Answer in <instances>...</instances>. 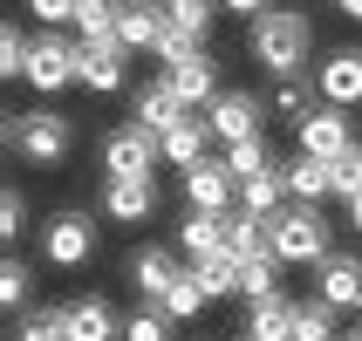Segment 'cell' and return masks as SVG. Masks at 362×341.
Segmentation results:
<instances>
[{
  "label": "cell",
  "mask_w": 362,
  "mask_h": 341,
  "mask_svg": "<svg viewBox=\"0 0 362 341\" xmlns=\"http://www.w3.org/2000/svg\"><path fill=\"white\" fill-rule=\"evenodd\" d=\"M246 48H253V61H260L274 82L301 76L308 48H315V20H308L301 7H267L260 20H246Z\"/></svg>",
  "instance_id": "6da1fadb"
},
{
  "label": "cell",
  "mask_w": 362,
  "mask_h": 341,
  "mask_svg": "<svg viewBox=\"0 0 362 341\" xmlns=\"http://www.w3.org/2000/svg\"><path fill=\"white\" fill-rule=\"evenodd\" d=\"M267 246L281 266H322L335 253V225L322 219V205H287L267 219Z\"/></svg>",
  "instance_id": "7a4b0ae2"
},
{
  "label": "cell",
  "mask_w": 362,
  "mask_h": 341,
  "mask_svg": "<svg viewBox=\"0 0 362 341\" xmlns=\"http://www.w3.org/2000/svg\"><path fill=\"white\" fill-rule=\"evenodd\" d=\"M0 137H7V150L14 157H28V164H62L69 150H76V116L69 109H21V116H7L0 123Z\"/></svg>",
  "instance_id": "3957f363"
},
{
  "label": "cell",
  "mask_w": 362,
  "mask_h": 341,
  "mask_svg": "<svg viewBox=\"0 0 362 341\" xmlns=\"http://www.w3.org/2000/svg\"><path fill=\"white\" fill-rule=\"evenodd\" d=\"M82 82V41L69 35H35V48H28V89L35 96H62V89H76Z\"/></svg>",
  "instance_id": "277c9868"
},
{
  "label": "cell",
  "mask_w": 362,
  "mask_h": 341,
  "mask_svg": "<svg viewBox=\"0 0 362 341\" xmlns=\"http://www.w3.org/2000/svg\"><path fill=\"white\" fill-rule=\"evenodd\" d=\"M158 164H164V137L144 123H117L103 137V178H151Z\"/></svg>",
  "instance_id": "5b68a950"
},
{
  "label": "cell",
  "mask_w": 362,
  "mask_h": 341,
  "mask_svg": "<svg viewBox=\"0 0 362 341\" xmlns=\"http://www.w3.org/2000/svg\"><path fill=\"white\" fill-rule=\"evenodd\" d=\"M41 260L48 266H62V273H76V266H89L96 260V219L89 212H55V219L41 225Z\"/></svg>",
  "instance_id": "8992f818"
},
{
  "label": "cell",
  "mask_w": 362,
  "mask_h": 341,
  "mask_svg": "<svg viewBox=\"0 0 362 341\" xmlns=\"http://www.w3.org/2000/svg\"><path fill=\"white\" fill-rule=\"evenodd\" d=\"M178 184H185L192 212H240V178L226 171V157H205L192 171H178Z\"/></svg>",
  "instance_id": "52a82bcc"
},
{
  "label": "cell",
  "mask_w": 362,
  "mask_h": 341,
  "mask_svg": "<svg viewBox=\"0 0 362 341\" xmlns=\"http://www.w3.org/2000/svg\"><path fill=\"white\" fill-rule=\"evenodd\" d=\"M349 143H356V130H349V109H335V102H322L315 116H301V123H294V150H301V157L335 164Z\"/></svg>",
  "instance_id": "ba28073f"
},
{
  "label": "cell",
  "mask_w": 362,
  "mask_h": 341,
  "mask_svg": "<svg viewBox=\"0 0 362 341\" xmlns=\"http://www.w3.org/2000/svg\"><path fill=\"white\" fill-rule=\"evenodd\" d=\"M315 89H322V102H335V109H356L362 102V48H328V55L315 61Z\"/></svg>",
  "instance_id": "9c48e42d"
},
{
  "label": "cell",
  "mask_w": 362,
  "mask_h": 341,
  "mask_svg": "<svg viewBox=\"0 0 362 341\" xmlns=\"http://www.w3.org/2000/svg\"><path fill=\"white\" fill-rule=\"evenodd\" d=\"M103 219L117 225L158 219V178H103Z\"/></svg>",
  "instance_id": "30bf717a"
},
{
  "label": "cell",
  "mask_w": 362,
  "mask_h": 341,
  "mask_svg": "<svg viewBox=\"0 0 362 341\" xmlns=\"http://www.w3.org/2000/svg\"><path fill=\"white\" fill-rule=\"evenodd\" d=\"M164 28H171V7H164V0H123L117 41L130 48V55H151V48L164 41Z\"/></svg>",
  "instance_id": "8fae6325"
},
{
  "label": "cell",
  "mask_w": 362,
  "mask_h": 341,
  "mask_svg": "<svg viewBox=\"0 0 362 341\" xmlns=\"http://www.w3.org/2000/svg\"><path fill=\"white\" fill-rule=\"evenodd\" d=\"M205 123H212L219 150H226V143H246V137H260V102L246 96V89H226V96L205 109Z\"/></svg>",
  "instance_id": "7c38bea8"
},
{
  "label": "cell",
  "mask_w": 362,
  "mask_h": 341,
  "mask_svg": "<svg viewBox=\"0 0 362 341\" xmlns=\"http://www.w3.org/2000/svg\"><path fill=\"white\" fill-rule=\"evenodd\" d=\"M315 273H322V301H328V307L362 314V260H356V253H328Z\"/></svg>",
  "instance_id": "4fadbf2b"
},
{
  "label": "cell",
  "mask_w": 362,
  "mask_h": 341,
  "mask_svg": "<svg viewBox=\"0 0 362 341\" xmlns=\"http://www.w3.org/2000/svg\"><path fill=\"white\" fill-rule=\"evenodd\" d=\"M178 273H185L178 253H164V246H137V253H130V287H137L151 307L171 294V280H178Z\"/></svg>",
  "instance_id": "5bb4252c"
},
{
  "label": "cell",
  "mask_w": 362,
  "mask_h": 341,
  "mask_svg": "<svg viewBox=\"0 0 362 341\" xmlns=\"http://www.w3.org/2000/svg\"><path fill=\"white\" fill-rule=\"evenodd\" d=\"M212 123H205V109H192V116L178 123V130H164V164H171V171H192V164H205L212 157Z\"/></svg>",
  "instance_id": "9a60e30c"
},
{
  "label": "cell",
  "mask_w": 362,
  "mask_h": 341,
  "mask_svg": "<svg viewBox=\"0 0 362 341\" xmlns=\"http://www.w3.org/2000/svg\"><path fill=\"white\" fill-rule=\"evenodd\" d=\"M185 116H192V102L171 89V76H158L151 89H137V116H130V123H144V130H158V137H164V130H178Z\"/></svg>",
  "instance_id": "2e32d148"
},
{
  "label": "cell",
  "mask_w": 362,
  "mask_h": 341,
  "mask_svg": "<svg viewBox=\"0 0 362 341\" xmlns=\"http://www.w3.org/2000/svg\"><path fill=\"white\" fill-rule=\"evenodd\" d=\"M123 55H130L123 41H82V89H96V96H117L123 76H130V68H123Z\"/></svg>",
  "instance_id": "e0dca14e"
},
{
  "label": "cell",
  "mask_w": 362,
  "mask_h": 341,
  "mask_svg": "<svg viewBox=\"0 0 362 341\" xmlns=\"http://www.w3.org/2000/svg\"><path fill=\"white\" fill-rule=\"evenodd\" d=\"M226 232H233V212H185L178 253L185 260H212V253H226Z\"/></svg>",
  "instance_id": "ac0fdd59"
},
{
  "label": "cell",
  "mask_w": 362,
  "mask_h": 341,
  "mask_svg": "<svg viewBox=\"0 0 362 341\" xmlns=\"http://www.w3.org/2000/svg\"><path fill=\"white\" fill-rule=\"evenodd\" d=\"M287 205H294V191H287V171H281V164H267V171L240 178V212L274 219V212H287Z\"/></svg>",
  "instance_id": "d6986e66"
},
{
  "label": "cell",
  "mask_w": 362,
  "mask_h": 341,
  "mask_svg": "<svg viewBox=\"0 0 362 341\" xmlns=\"http://www.w3.org/2000/svg\"><path fill=\"white\" fill-rule=\"evenodd\" d=\"M164 76H171V89H178L192 109H212V102L226 96V89H219V61H212V55H192V61H178V68H164Z\"/></svg>",
  "instance_id": "ffe728a7"
},
{
  "label": "cell",
  "mask_w": 362,
  "mask_h": 341,
  "mask_svg": "<svg viewBox=\"0 0 362 341\" xmlns=\"http://www.w3.org/2000/svg\"><path fill=\"white\" fill-rule=\"evenodd\" d=\"M294 307L287 294H267V301H246V341H294Z\"/></svg>",
  "instance_id": "44dd1931"
},
{
  "label": "cell",
  "mask_w": 362,
  "mask_h": 341,
  "mask_svg": "<svg viewBox=\"0 0 362 341\" xmlns=\"http://www.w3.org/2000/svg\"><path fill=\"white\" fill-rule=\"evenodd\" d=\"M62 314H69V341H117V335H123V321L110 314V301H96V294L69 301Z\"/></svg>",
  "instance_id": "7402d4cb"
},
{
  "label": "cell",
  "mask_w": 362,
  "mask_h": 341,
  "mask_svg": "<svg viewBox=\"0 0 362 341\" xmlns=\"http://www.w3.org/2000/svg\"><path fill=\"white\" fill-rule=\"evenodd\" d=\"M281 171H287V191H294V205H322V198H335V178H328V164H322V157H301V150H294Z\"/></svg>",
  "instance_id": "603a6c76"
},
{
  "label": "cell",
  "mask_w": 362,
  "mask_h": 341,
  "mask_svg": "<svg viewBox=\"0 0 362 341\" xmlns=\"http://www.w3.org/2000/svg\"><path fill=\"white\" fill-rule=\"evenodd\" d=\"M158 307L171 314V328H178V321H199L205 307H212V294H205V280H199V266H185V273L171 280V294H164Z\"/></svg>",
  "instance_id": "cb8c5ba5"
},
{
  "label": "cell",
  "mask_w": 362,
  "mask_h": 341,
  "mask_svg": "<svg viewBox=\"0 0 362 341\" xmlns=\"http://www.w3.org/2000/svg\"><path fill=\"white\" fill-rule=\"evenodd\" d=\"M274 109H281L287 123H301V116L322 109V89H315L308 76H281V82H274Z\"/></svg>",
  "instance_id": "d4e9b609"
},
{
  "label": "cell",
  "mask_w": 362,
  "mask_h": 341,
  "mask_svg": "<svg viewBox=\"0 0 362 341\" xmlns=\"http://www.w3.org/2000/svg\"><path fill=\"white\" fill-rule=\"evenodd\" d=\"M117 20H123V0H82L76 7V35L82 41H117Z\"/></svg>",
  "instance_id": "484cf974"
},
{
  "label": "cell",
  "mask_w": 362,
  "mask_h": 341,
  "mask_svg": "<svg viewBox=\"0 0 362 341\" xmlns=\"http://www.w3.org/2000/svg\"><path fill=\"white\" fill-rule=\"evenodd\" d=\"M335 314H342V307H328L322 294L301 301V307H294V341H342V335H335Z\"/></svg>",
  "instance_id": "4316f807"
},
{
  "label": "cell",
  "mask_w": 362,
  "mask_h": 341,
  "mask_svg": "<svg viewBox=\"0 0 362 341\" xmlns=\"http://www.w3.org/2000/svg\"><path fill=\"white\" fill-rule=\"evenodd\" d=\"M281 260L274 253H253V260H240V301H267V294H281Z\"/></svg>",
  "instance_id": "83f0119b"
},
{
  "label": "cell",
  "mask_w": 362,
  "mask_h": 341,
  "mask_svg": "<svg viewBox=\"0 0 362 341\" xmlns=\"http://www.w3.org/2000/svg\"><path fill=\"white\" fill-rule=\"evenodd\" d=\"M192 266H199V280H205L212 301H233V294H240V260H233V253H212V260H192Z\"/></svg>",
  "instance_id": "f1b7e54d"
},
{
  "label": "cell",
  "mask_w": 362,
  "mask_h": 341,
  "mask_svg": "<svg viewBox=\"0 0 362 341\" xmlns=\"http://www.w3.org/2000/svg\"><path fill=\"white\" fill-rule=\"evenodd\" d=\"M226 253H233V260H253V253H274V246H267V219H253V212H233V232H226Z\"/></svg>",
  "instance_id": "f546056e"
},
{
  "label": "cell",
  "mask_w": 362,
  "mask_h": 341,
  "mask_svg": "<svg viewBox=\"0 0 362 341\" xmlns=\"http://www.w3.org/2000/svg\"><path fill=\"white\" fill-rule=\"evenodd\" d=\"M14 341H69V314L62 307H35L14 321Z\"/></svg>",
  "instance_id": "4dcf8cb0"
},
{
  "label": "cell",
  "mask_w": 362,
  "mask_h": 341,
  "mask_svg": "<svg viewBox=\"0 0 362 341\" xmlns=\"http://www.w3.org/2000/svg\"><path fill=\"white\" fill-rule=\"evenodd\" d=\"M164 7H171V20H178V28H185V35H212V20H219L226 14V7H219V0H164Z\"/></svg>",
  "instance_id": "1f68e13d"
},
{
  "label": "cell",
  "mask_w": 362,
  "mask_h": 341,
  "mask_svg": "<svg viewBox=\"0 0 362 341\" xmlns=\"http://www.w3.org/2000/svg\"><path fill=\"white\" fill-rule=\"evenodd\" d=\"M28 48H35V41L7 20V28H0V76H7V82H28Z\"/></svg>",
  "instance_id": "d6a6232c"
},
{
  "label": "cell",
  "mask_w": 362,
  "mask_h": 341,
  "mask_svg": "<svg viewBox=\"0 0 362 341\" xmlns=\"http://www.w3.org/2000/svg\"><path fill=\"white\" fill-rule=\"evenodd\" d=\"M328 178H335V198H362V143H349V150H342V157H335V164H328Z\"/></svg>",
  "instance_id": "836d02e7"
},
{
  "label": "cell",
  "mask_w": 362,
  "mask_h": 341,
  "mask_svg": "<svg viewBox=\"0 0 362 341\" xmlns=\"http://www.w3.org/2000/svg\"><path fill=\"white\" fill-rule=\"evenodd\" d=\"M123 341H171V314H164V307H151V301H144L137 314L123 321Z\"/></svg>",
  "instance_id": "e575fe53"
},
{
  "label": "cell",
  "mask_w": 362,
  "mask_h": 341,
  "mask_svg": "<svg viewBox=\"0 0 362 341\" xmlns=\"http://www.w3.org/2000/svg\"><path fill=\"white\" fill-rule=\"evenodd\" d=\"M219 157H226V171H233V178H253V171H267V164H274L260 137H246V143H226Z\"/></svg>",
  "instance_id": "d590c367"
},
{
  "label": "cell",
  "mask_w": 362,
  "mask_h": 341,
  "mask_svg": "<svg viewBox=\"0 0 362 341\" xmlns=\"http://www.w3.org/2000/svg\"><path fill=\"white\" fill-rule=\"evenodd\" d=\"M151 55H158L164 68H178V61H192V55H205V41H199V35H185L178 20H171V28H164V41H158V48H151Z\"/></svg>",
  "instance_id": "8d00e7d4"
},
{
  "label": "cell",
  "mask_w": 362,
  "mask_h": 341,
  "mask_svg": "<svg viewBox=\"0 0 362 341\" xmlns=\"http://www.w3.org/2000/svg\"><path fill=\"white\" fill-rule=\"evenodd\" d=\"M28 280H35V273H28V260H14V253H7V260H0V301L14 307H28Z\"/></svg>",
  "instance_id": "74e56055"
},
{
  "label": "cell",
  "mask_w": 362,
  "mask_h": 341,
  "mask_svg": "<svg viewBox=\"0 0 362 341\" xmlns=\"http://www.w3.org/2000/svg\"><path fill=\"white\" fill-rule=\"evenodd\" d=\"M21 232H28V198H21L14 184H7V191H0V239L14 246Z\"/></svg>",
  "instance_id": "f35d334b"
},
{
  "label": "cell",
  "mask_w": 362,
  "mask_h": 341,
  "mask_svg": "<svg viewBox=\"0 0 362 341\" xmlns=\"http://www.w3.org/2000/svg\"><path fill=\"white\" fill-rule=\"evenodd\" d=\"M28 7H35L41 28H76V7H82V0H28Z\"/></svg>",
  "instance_id": "ab89813d"
},
{
  "label": "cell",
  "mask_w": 362,
  "mask_h": 341,
  "mask_svg": "<svg viewBox=\"0 0 362 341\" xmlns=\"http://www.w3.org/2000/svg\"><path fill=\"white\" fill-rule=\"evenodd\" d=\"M219 7H226V14H246V20H260L267 7H281V0H219Z\"/></svg>",
  "instance_id": "60d3db41"
},
{
  "label": "cell",
  "mask_w": 362,
  "mask_h": 341,
  "mask_svg": "<svg viewBox=\"0 0 362 341\" xmlns=\"http://www.w3.org/2000/svg\"><path fill=\"white\" fill-rule=\"evenodd\" d=\"M335 14H349V20H362V0H335Z\"/></svg>",
  "instance_id": "b9f144b4"
},
{
  "label": "cell",
  "mask_w": 362,
  "mask_h": 341,
  "mask_svg": "<svg viewBox=\"0 0 362 341\" xmlns=\"http://www.w3.org/2000/svg\"><path fill=\"white\" fill-rule=\"evenodd\" d=\"M349 225H356V232H362V198H349Z\"/></svg>",
  "instance_id": "7bdbcfd3"
},
{
  "label": "cell",
  "mask_w": 362,
  "mask_h": 341,
  "mask_svg": "<svg viewBox=\"0 0 362 341\" xmlns=\"http://www.w3.org/2000/svg\"><path fill=\"white\" fill-rule=\"evenodd\" d=\"M342 341H362V321H356V328H349V335H342Z\"/></svg>",
  "instance_id": "ee69618b"
}]
</instances>
